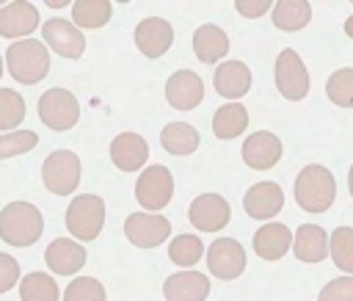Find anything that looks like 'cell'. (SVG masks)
Segmentation results:
<instances>
[{"instance_id":"1","label":"cell","mask_w":353,"mask_h":301,"mask_svg":"<svg viewBox=\"0 0 353 301\" xmlns=\"http://www.w3.org/2000/svg\"><path fill=\"white\" fill-rule=\"evenodd\" d=\"M44 218L41 210L30 202H11L0 210V237L8 246H33L41 237Z\"/></svg>"},{"instance_id":"2","label":"cell","mask_w":353,"mask_h":301,"mask_svg":"<svg viewBox=\"0 0 353 301\" xmlns=\"http://www.w3.org/2000/svg\"><path fill=\"white\" fill-rule=\"evenodd\" d=\"M334 196H336V182H334V174L325 166L309 163L298 171V177H295V202L306 213H325L331 207Z\"/></svg>"},{"instance_id":"3","label":"cell","mask_w":353,"mask_h":301,"mask_svg":"<svg viewBox=\"0 0 353 301\" xmlns=\"http://www.w3.org/2000/svg\"><path fill=\"white\" fill-rule=\"evenodd\" d=\"M6 64L14 80L19 83H39L50 72V52L41 41L36 39H22L14 41L6 50Z\"/></svg>"},{"instance_id":"4","label":"cell","mask_w":353,"mask_h":301,"mask_svg":"<svg viewBox=\"0 0 353 301\" xmlns=\"http://www.w3.org/2000/svg\"><path fill=\"white\" fill-rule=\"evenodd\" d=\"M105 226V202L94 193H80L66 207V229L77 240H94Z\"/></svg>"},{"instance_id":"5","label":"cell","mask_w":353,"mask_h":301,"mask_svg":"<svg viewBox=\"0 0 353 301\" xmlns=\"http://www.w3.org/2000/svg\"><path fill=\"white\" fill-rule=\"evenodd\" d=\"M44 188L55 196H69L80 182V157L69 149H55L41 166Z\"/></svg>"},{"instance_id":"6","label":"cell","mask_w":353,"mask_h":301,"mask_svg":"<svg viewBox=\"0 0 353 301\" xmlns=\"http://www.w3.org/2000/svg\"><path fill=\"white\" fill-rule=\"evenodd\" d=\"M174 196V177L165 166L154 163V166H146L141 171V177L135 179V199L143 210L149 213H157L163 210Z\"/></svg>"},{"instance_id":"7","label":"cell","mask_w":353,"mask_h":301,"mask_svg":"<svg viewBox=\"0 0 353 301\" xmlns=\"http://www.w3.org/2000/svg\"><path fill=\"white\" fill-rule=\"evenodd\" d=\"M39 119L50 130H72L80 119L77 97L66 88H50L39 97Z\"/></svg>"},{"instance_id":"8","label":"cell","mask_w":353,"mask_h":301,"mask_svg":"<svg viewBox=\"0 0 353 301\" xmlns=\"http://www.w3.org/2000/svg\"><path fill=\"white\" fill-rule=\"evenodd\" d=\"M273 75H276V88L287 99L298 102L309 94V72H306V66H303V61L295 50H281L279 52Z\"/></svg>"},{"instance_id":"9","label":"cell","mask_w":353,"mask_h":301,"mask_svg":"<svg viewBox=\"0 0 353 301\" xmlns=\"http://www.w3.org/2000/svg\"><path fill=\"white\" fill-rule=\"evenodd\" d=\"M171 232V224L165 215L157 213H130L124 221V235L132 246L138 249H152L160 246Z\"/></svg>"},{"instance_id":"10","label":"cell","mask_w":353,"mask_h":301,"mask_svg":"<svg viewBox=\"0 0 353 301\" xmlns=\"http://www.w3.org/2000/svg\"><path fill=\"white\" fill-rule=\"evenodd\" d=\"M188 218L196 229L201 232H218L229 224L232 218V210H229V202L218 193H201L190 202L188 207Z\"/></svg>"},{"instance_id":"11","label":"cell","mask_w":353,"mask_h":301,"mask_svg":"<svg viewBox=\"0 0 353 301\" xmlns=\"http://www.w3.org/2000/svg\"><path fill=\"white\" fill-rule=\"evenodd\" d=\"M207 268L218 279H237L245 268V249L232 237H218L215 243H210Z\"/></svg>"},{"instance_id":"12","label":"cell","mask_w":353,"mask_h":301,"mask_svg":"<svg viewBox=\"0 0 353 301\" xmlns=\"http://www.w3.org/2000/svg\"><path fill=\"white\" fill-rule=\"evenodd\" d=\"M174 41V28L163 17H146L135 25V47L146 58H160Z\"/></svg>"},{"instance_id":"13","label":"cell","mask_w":353,"mask_h":301,"mask_svg":"<svg viewBox=\"0 0 353 301\" xmlns=\"http://www.w3.org/2000/svg\"><path fill=\"white\" fill-rule=\"evenodd\" d=\"M165 99L176 110H190L204 99V83L196 72L179 69L165 80Z\"/></svg>"},{"instance_id":"14","label":"cell","mask_w":353,"mask_h":301,"mask_svg":"<svg viewBox=\"0 0 353 301\" xmlns=\"http://www.w3.org/2000/svg\"><path fill=\"white\" fill-rule=\"evenodd\" d=\"M243 160L256 171H268L281 160V141L270 130H256L243 141Z\"/></svg>"},{"instance_id":"15","label":"cell","mask_w":353,"mask_h":301,"mask_svg":"<svg viewBox=\"0 0 353 301\" xmlns=\"http://www.w3.org/2000/svg\"><path fill=\"white\" fill-rule=\"evenodd\" d=\"M41 33H44V41L61 58H80L85 50V39H83L80 28L66 22V19H47L41 25Z\"/></svg>"},{"instance_id":"16","label":"cell","mask_w":353,"mask_h":301,"mask_svg":"<svg viewBox=\"0 0 353 301\" xmlns=\"http://www.w3.org/2000/svg\"><path fill=\"white\" fill-rule=\"evenodd\" d=\"M243 207H245V213H248L251 218L268 221V218H273V215L284 207V191H281V185H276V182H256V185H251V188L245 191Z\"/></svg>"},{"instance_id":"17","label":"cell","mask_w":353,"mask_h":301,"mask_svg":"<svg viewBox=\"0 0 353 301\" xmlns=\"http://www.w3.org/2000/svg\"><path fill=\"white\" fill-rule=\"evenodd\" d=\"M44 262L52 273L58 276H72L74 271H80L85 265V249L77 240L69 237H55L47 251H44Z\"/></svg>"},{"instance_id":"18","label":"cell","mask_w":353,"mask_h":301,"mask_svg":"<svg viewBox=\"0 0 353 301\" xmlns=\"http://www.w3.org/2000/svg\"><path fill=\"white\" fill-rule=\"evenodd\" d=\"M165 301H204L210 295V279L201 271L171 273L163 284Z\"/></svg>"},{"instance_id":"19","label":"cell","mask_w":353,"mask_h":301,"mask_svg":"<svg viewBox=\"0 0 353 301\" xmlns=\"http://www.w3.org/2000/svg\"><path fill=\"white\" fill-rule=\"evenodd\" d=\"M146 157H149V144L138 133H121L110 144V160L121 171H138V168H143Z\"/></svg>"},{"instance_id":"20","label":"cell","mask_w":353,"mask_h":301,"mask_svg":"<svg viewBox=\"0 0 353 301\" xmlns=\"http://www.w3.org/2000/svg\"><path fill=\"white\" fill-rule=\"evenodd\" d=\"M292 237L295 235L284 224H262L254 232V251H256V257H262L268 262L281 260L292 249Z\"/></svg>"},{"instance_id":"21","label":"cell","mask_w":353,"mask_h":301,"mask_svg":"<svg viewBox=\"0 0 353 301\" xmlns=\"http://www.w3.org/2000/svg\"><path fill=\"white\" fill-rule=\"evenodd\" d=\"M39 25V11L33 3H8L0 8V36L6 39H19L33 33Z\"/></svg>"},{"instance_id":"22","label":"cell","mask_w":353,"mask_h":301,"mask_svg":"<svg viewBox=\"0 0 353 301\" xmlns=\"http://www.w3.org/2000/svg\"><path fill=\"white\" fill-rule=\"evenodd\" d=\"M215 91L226 99H240L243 94H248L251 88V69L243 61H223L215 69Z\"/></svg>"},{"instance_id":"23","label":"cell","mask_w":353,"mask_h":301,"mask_svg":"<svg viewBox=\"0 0 353 301\" xmlns=\"http://www.w3.org/2000/svg\"><path fill=\"white\" fill-rule=\"evenodd\" d=\"M292 251L301 262H323L328 257V235L317 224H301L292 237Z\"/></svg>"},{"instance_id":"24","label":"cell","mask_w":353,"mask_h":301,"mask_svg":"<svg viewBox=\"0 0 353 301\" xmlns=\"http://www.w3.org/2000/svg\"><path fill=\"white\" fill-rule=\"evenodd\" d=\"M226 50H229V36H226L223 28H218V25L196 28V33H193V52H196L199 61L215 64V61H221L226 55Z\"/></svg>"},{"instance_id":"25","label":"cell","mask_w":353,"mask_h":301,"mask_svg":"<svg viewBox=\"0 0 353 301\" xmlns=\"http://www.w3.org/2000/svg\"><path fill=\"white\" fill-rule=\"evenodd\" d=\"M245 127H248V110L240 102H226L212 116V133L223 141L237 138L240 133H245Z\"/></svg>"},{"instance_id":"26","label":"cell","mask_w":353,"mask_h":301,"mask_svg":"<svg viewBox=\"0 0 353 301\" xmlns=\"http://www.w3.org/2000/svg\"><path fill=\"white\" fill-rule=\"evenodd\" d=\"M160 144L171 155H190L199 149V133L188 122H171L160 133Z\"/></svg>"},{"instance_id":"27","label":"cell","mask_w":353,"mask_h":301,"mask_svg":"<svg viewBox=\"0 0 353 301\" xmlns=\"http://www.w3.org/2000/svg\"><path fill=\"white\" fill-rule=\"evenodd\" d=\"M312 19V6L303 0H284L273 6V25L279 30H301Z\"/></svg>"},{"instance_id":"28","label":"cell","mask_w":353,"mask_h":301,"mask_svg":"<svg viewBox=\"0 0 353 301\" xmlns=\"http://www.w3.org/2000/svg\"><path fill=\"white\" fill-rule=\"evenodd\" d=\"M58 284L50 273L44 271H36V273H28L22 282H19V298L22 301H58Z\"/></svg>"},{"instance_id":"29","label":"cell","mask_w":353,"mask_h":301,"mask_svg":"<svg viewBox=\"0 0 353 301\" xmlns=\"http://www.w3.org/2000/svg\"><path fill=\"white\" fill-rule=\"evenodd\" d=\"M110 14H113V6L108 0H80L72 6V17L77 28H102L108 25Z\"/></svg>"},{"instance_id":"30","label":"cell","mask_w":353,"mask_h":301,"mask_svg":"<svg viewBox=\"0 0 353 301\" xmlns=\"http://www.w3.org/2000/svg\"><path fill=\"white\" fill-rule=\"evenodd\" d=\"M201 254H204V246L196 235H176L168 246V260L174 265H182V268L196 265L201 260Z\"/></svg>"},{"instance_id":"31","label":"cell","mask_w":353,"mask_h":301,"mask_svg":"<svg viewBox=\"0 0 353 301\" xmlns=\"http://www.w3.org/2000/svg\"><path fill=\"white\" fill-rule=\"evenodd\" d=\"M328 249H331V257H334L336 268H342L353 276V229L350 226H336L328 237Z\"/></svg>"},{"instance_id":"32","label":"cell","mask_w":353,"mask_h":301,"mask_svg":"<svg viewBox=\"0 0 353 301\" xmlns=\"http://www.w3.org/2000/svg\"><path fill=\"white\" fill-rule=\"evenodd\" d=\"M325 94L334 105L339 108H353V69L345 66V69H336L328 83H325Z\"/></svg>"},{"instance_id":"33","label":"cell","mask_w":353,"mask_h":301,"mask_svg":"<svg viewBox=\"0 0 353 301\" xmlns=\"http://www.w3.org/2000/svg\"><path fill=\"white\" fill-rule=\"evenodd\" d=\"M25 119V99L19 91L0 88V130H11Z\"/></svg>"},{"instance_id":"34","label":"cell","mask_w":353,"mask_h":301,"mask_svg":"<svg viewBox=\"0 0 353 301\" xmlns=\"http://www.w3.org/2000/svg\"><path fill=\"white\" fill-rule=\"evenodd\" d=\"M36 144H39V135H36L33 130H14V133H6V135H0V160L25 155V152H30Z\"/></svg>"},{"instance_id":"35","label":"cell","mask_w":353,"mask_h":301,"mask_svg":"<svg viewBox=\"0 0 353 301\" xmlns=\"http://www.w3.org/2000/svg\"><path fill=\"white\" fill-rule=\"evenodd\" d=\"M63 301H105V287L94 276H77L63 290Z\"/></svg>"},{"instance_id":"36","label":"cell","mask_w":353,"mask_h":301,"mask_svg":"<svg viewBox=\"0 0 353 301\" xmlns=\"http://www.w3.org/2000/svg\"><path fill=\"white\" fill-rule=\"evenodd\" d=\"M317 301H353V276L331 279V282L320 290Z\"/></svg>"},{"instance_id":"37","label":"cell","mask_w":353,"mask_h":301,"mask_svg":"<svg viewBox=\"0 0 353 301\" xmlns=\"http://www.w3.org/2000/svg\"><path fill=\"white\" fill-rule=\"evenodd\" d=\"M17 282H19V262L11 254L0 251V293L11 290Z\"/></svg>"},{"instance_id":"38","label":"cell","mask_w":353,"mask_h":301,"mask_svg":"<svg viewBox=\"0 0 353 301\" xmlns=\"http://www.w3.org/2000/svg\"><path fill=\"white\" fill-rule=\"evenodd\" d=\"M234 8H237L243 17H262V14L270 11V0H256V3H251V0H237Z\"/></svg>"},{"instance_id":"39","label":"cell","mask_w":353,"mask_h":301,"mask_svg":"<svg viewBox=\"0 0 353 301\" xmlns=\"http://www.w3.org/2000/svg\"><path fill=\"white\" fill-rule=\"evenodd\" d=\"M345 33L353 39V14H350V17H347V22H345Z\"/></svg>"},{"instance_id":"40","label":"cell","mask_w":353,"mask_h":301,"mask_svg":"<svg viewBox=\"0 0 353 301\" xmlns=\"http://www.w3.org/2000/svg\"><path fill=\"white\" fill-rule=\"evenodd\" d=\"M47 6H50V8H61V6H66V0H50Z\"/></svg>"},{"instance_id":"41","label":"cell","mask_w":353,"mask_h":301,"mask_svg":"<svg viewBox=\"0 0 353 301\" xmlns=\"http://www.w3.org/2000/svg\"><path fill=\"white\" fill-rule=\"evenodd\" d=\"M347 188H350V196H353V166H350V174H347Z\"/></svg>"},{"instance_id":"42","label":"cell","mask_w":353,"mask_h":301,"mask_svg":"<svg viewBox=\"0 0 353 301\" xmlns=\"http://www.w3.org/2000/svg\"><path fill=\"white\" fill-rule=\"evenodd\" d=\"M0 77H3V58H0Z\"/></svg>"}]
</instances>
